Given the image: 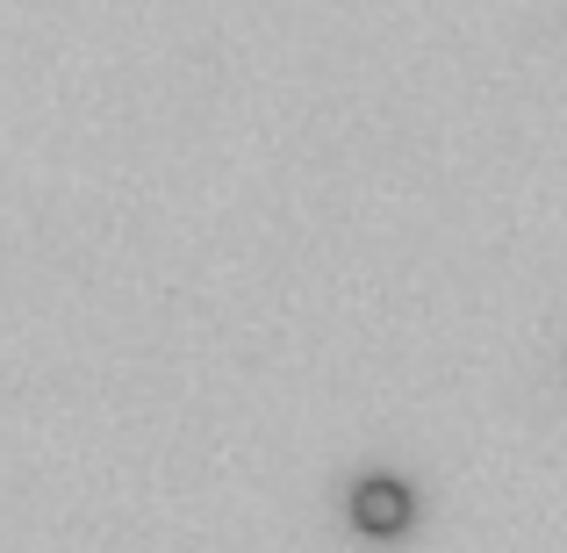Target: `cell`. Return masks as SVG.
Instances as JSON below:
<instances>
[{
  "mask_svg": "<svg viewBox=\"0 0 567 553\" xmlns=\"http://www.w3.org/2000/svg\"><path fill=\"white\" fill-rule=\"evenodd\" d=\"M352 518H360V532H402L416 518V503H410V489H402L395 474H374V482L352 489Z\"/></svg>",
  "mask_w": 567,
  "mask_h": 553,
  "instance_id": "cell-1",
  "label": "cell"
}]
</instances>
